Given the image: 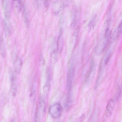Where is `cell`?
I'll return each mask as SVG.
<instances>
[{
    "label": "cell",
    "mask_w": 122,
    "mask_h": 122,
    "mask_svg": "<svg viewBox=\"0 0 122 122\" xmlns=\"http://www.w3.org/2000/svg\"><path fill=\"white\" fill-rule=\"evenodd\" d=\"M111 34L109 30L105 31L103 36L99 41L95 49V52L97 55L102 53L106 48L108 43Z\"/></svg>",
    "instance_id": "cell-1"
},
{
    "label": "cell",
    "mask_w": 122,
    "mask_h": 122,
    "mask_svg": "<svg viewBox=\"0 0 122 122\" xmlns=\"http://www.w3.org/2000/svg\"><path fill=\"white\" fill-rule=\"evenodd\" d=\"M70 0H57L54 1L53 5V13L56 15L69 5Z\"/></svg>",
    "instance_id": "cell-2"
},
{
    "label": "cell",
    "mask_w": 122,
    "mask_h": 122,
    "mask_svg": "<svg viewBox=\"0 0 122 122\" xmlns=\"http://www.w3.org/2000/svg\"><path fill=\"white\" fill-rule=\"evenodd\" d=\"M49 112L51 116L54 118H58L61 115L62 108L60 104L56 103L51 106L49 109Z\"/></svg>",
    "instance_id": "cell-3"
},
{
    "label": "cell",
    "mask_w": 122,
    "mask_h": 122,
    "mask_svg": "<svg viewBox=\"0 0 122 122\" xmlns=\"http://www.w3.org/2000/svg\"><path fill=\"white\" fill-rule=\"evenodd\" d=\"M74 71V68L73 66L72 65L70 66L68 71L67 81V89L68 92L70 91L71 88Z\"/></svg>",
    "instance_id": "cell-4"
},
{
    "label": "cell",
    "mask_w": 122,
    "mask_h": 122,
    "mask_svg": "<svg viewBox=\"0 0 122 122\" xmlns=\"http://www.w3.org/2000/svg\"><path fill=\"white\" fill-rule=\"evenodd\" d=\"M3 4L5 18L6 20H8L10 19L11 15L10 5L9 0H4Z\"/></svg>",
    "instance_id": "cell-5"
},
{
    "label": "cell",
    "mask_w": 122,
    "mask_h": 122,
    "mask_svg": "<svg viewBox=\"0 0 122 122\" xmlns=\"http://www.w3.org/2000/svg\"><path fill=\"white\" fill-rule=\"evenodd\" d=\"M46 112V107L44 101L41 100L39 103V107L37 114V119L40 120L44 116Z\"/></svg>",
    "instance_id": "cell-6"
},
{
    "label": "cell",
    "mask_w": 122,
    "mask_h": 122,
    "mask_svg": "<svg viewBox=\"0 0 122 122\" xmlns=\"http://www.w3.org/2000/svg\"><path fill=\"white\" fill-rule=\"evenodd\" d=\"M115 106L114 101L112 99L110 100L106 107V116L107 117L111 116L112 114Z\"/></svg>",
    "instance_id": "cell-7"
},
{
    "label": "cell",
    "mask_w": 122,
    "mask_h": 122,
    "mask_svg": "<svg viewBox=\"0 0 122 122\" xmlns=\"http://www.w3.org/2000/svg\"><path fill=\"white\" fill-rule=\"evenodd\" d=\"M13 9L15 15H18L20 11L21 8V4L20 0H13Z\"/></svg>",
    "instance_id": "cell-8"
},
{
    "label": "cell",
    "mask_w": 122,
    "mask_h": 122,
    "mask_svg": "<svg viewBox=\"0 0 122 122\" xmlns=\"http://www.w3.org/2000/svg\"><path fill=\"white\" fill-rule=\"evenodd\" d=\"M122 24L121 22L115 30L112 37V41H115L116 40L120 35L122 32Z\"/></svg>",
    "instance_id": "cell-9"
},
{
    "label": "cell",
    "mask_w": 122,
    "mask_h": 122,
    "mask_svg": "<svg viewBox=\"0 0 122 122\" xmlns=\"http://www.w3.org/2000/svg\"><path fill=\"white\" fill-rule=\"evenodd\" d=\"M12 74L11 77V91L13 95H15L17 89L16 78L15 75Z\"/></svg>",
    "instance_id": "cell-10"
},
{
    "label": "cell",
    "mask_w": 122,
    "mask_h": 122,
    "mask_svg": "<svg viewBox=\"0 0 122 122\" xmlns=\"http://www.w3.org/2000/svg\"><path fill=\"white\" fill-rule=\"evenodd\" d=\"M63 46V39L62 37V29H60V33L57 42V50L59 52H61Z\"/></svg>",
    "instance_id": "cell-11"
},
{
    "label": "cell",
    "mask_w": 122,
    "mask_h": 122,
    "mask_svg": "<svg viewBox=\"0 0 122 122\" xmlns=\"http://www.w3.org/2000/svg\"><path fill=\"white\" fill-rule=\"evenodd\" d=\"M22 64V62L20 59H17L15 62L14 65V67L15 72L19 73L20 71Z\"/></svg>",
    "instance_id": "cell-12"
},
{
    "label": "cell",
    "mask_w": 122,
    "mask_h": 122,
    "mask_svg": "<svg viewBox=\"0 0 122 122\" xmlns=\"http://www.w3.org/2000/svg\"><path fill=\"white\" fill-rule=\"evenodd\" d=\"M58 53L57 50H53L51 54V62L53 64L56 63L58 59Z\"/></svg>",
    "instance_id": "cell-13"
},
{
    "label": "cell",
    "mask_w": 122,
    "mask_h": 122,
    "mask_svg": "<svg viewBox=\"0 0 122 122\" xmlns=\"http://www.w3.org/2000/svg\"><path fill=\"white\" fill-rule=\"evenodd\" d=\"M0 53L1 56L4 58L5 56V51L3 39L0 37Z\"/></svg>",
    "instance_id": "cell-14"
},
{
    "label": "cell",
    "mask_w": 122,
    "mask_h": 122,
    "mask_svg": "<svg viewBox=\"0 0 122 122\" xmlns=\"http://www.w3.org/2000/svg\"><path fill=\"white\" fill-rule=\"evenodd\" d=\"M3 27L5 35L9 36L11 33V30L9 25L5 20L3 21Z\"/></svg>",
    "instance_id": "cell-15"
},
{
    "label": "cell",
    "mask_w": 122,
    "mask_h": 122,
    "mask_svg": "<svg viewBox=\"0 0 122 122\" xmlns=\"http://www.w3.org/2000/svg\"><path fill=\"white\" fill-rule=\"evenodd\" d=\"M27 15L26 10L24 8L23 11L24 20L26 27L28 28L29 26V21Z\"/></svg>",
    "instance_id": "cell-16"
},
{
    "label": "cell",
    "mask_w": 122,
    "mask_h": 122,
    "mask_svg": "<svg viewBox=\"0 0 122 122\" xmlns=\"http://www.w3.org/2000/svg\"><path fill=\"white\" fill-rule=\"evenodd\" d=\"M97 17L96 15H94L88 24V26L90 28H93L95 25V21Z\"/></svg>",
    "instance_id": "cell-17"
},
{
    "label": "cell",
    "mask_w": 122,
    "mask_h": 122,
    "mask_svg": "<svg viewBox=\"0 0 122 122\" xmlns=\"http://www.w3.org/2000/svg\"><path fill=\"white\" fill-rule=\"evenodd\" d=\"M45 61L43 56L40 55L39 59V63L41 66L45 64Z\"/></svg>",
    "instance_id": "cell-18"
},
{
    "label": "cell",
    "mask_w": 122,
    "mask_h": 122,
    "mask_svg": "<svg viewBox=\"0 0 122 122\" xmlns=\"http://www.w3.org/2000/svg\"><path fill=\"white\" fill-rule=\"evenodd\" d=\"M43 3L44 7L47 9L49 7V4L48 0H42Z\"/></svg>",
    "instance_id": "cell-19"
},
{
    "label": "cell",
    "mask_w": 122,
    "mask_h": 122,
    "mask_svg": "<svg viewBox=\"0 0 122 122\" xmlns=\"http://www.w3.org/2000/svg\"><path fill=\"white\" fill-rule=\"evenodd\" d=\"M110 57V54H108L106 58L105 59V64H107L109 60Z\"/></svg>",
    "instance_id": "cell-20"
},
{
    "label": "cell",
    "mask_w": 122,
    "mask_h": 122,
    "mask_svg": "<svg viewBox=\"0 0 122 122\" xmlns=\"http://www.w3.org/2000/svg\"><path fill=\"white\" fill-rule=\"evenodd\" d=\"M121 88H119V90L118 91V93H117V99L118 100L119 98L120 97L121 93Z\"/></svg>",
    "instance_id": "cell-21"
},
{
    "label": "cell",
    "mask_w": 122,
    "mask_h": 122,
    "mask_svg": "<svg viewBox=\"0 0 122 122\" xmlns=\"http://www.w3.org/2000/svg\"><path fill=\"white\" fill-rule=\"evenodd\" d=\"M85 117V116L84 114H82L80 118V121H82L84 119Z\"/></svg>",
    "instance_id": "cell-22"
}]
</instances>
